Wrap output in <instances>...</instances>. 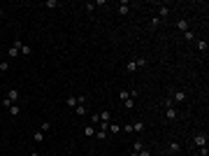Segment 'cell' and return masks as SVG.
Listing matches in <instances>:
<instances>
[{
	"label": "cell",
	"instance_id": "obj_26",
	"mask_svg": "<svg viewBox=\"0 0 209 156\" xmlns=\"http://www.w3.org/2000/svg\"><path fill=\"white\" fill-rule=\"evenodd\" d=\"M95 138H98V140H105V138H107V130H98V133H95Z\"/></svg>",
	"mask_w": 209,
	"mask_h": 156
},
{
	"label": "cell",
	"instance_id": "obj_22",
	"mask_svg": "<svg viewBox=\"0 0 209 156\" xmlns=\"http://www.w3.org/2000/svg\"><path fill=\"white\" fill-rule=\"evenodd\" d=\"M84 135H89V138H93V135H95L93 126H86V128H84Z\"/></svg>",
	"mask_w": 209,
	"mask_h": 156
},
{
	"label": "cell",
	"instance_id": "obj_3",
	"mask_svg": "<svg viewBox=\"0 0 209 156\" xmlns=\"http://www.w3.org/2000/svg\"><path fill=\"white\" fill-rule=\"evenodd\" d=\"M5 100H7L9 105H14V103L19 100V89H9V91H7V96H5Z\"/></svg>",
	"mask_w": 209,
	"mask_h": 156
},
{
	"label": "cell",
	"instance_id": "obj_13",
	"mask_svg": "<svg viewBox=\"0 0 209 156\" xmlns=\"http://www.w3.org/2000/svg\"><path fill=\"white\" fill-rule=\"evenodd\" d=\"M128 12H130L128 2H121V5H119V14H121V17H125V14H128Z\"/></svg>",
	"mask_w": 209,
	"mask_h": 156
},
{
	"label": "cell",
	"instance_id": "obj_2",
	"mask_svg": "<svg viewBox=\"0 0 209 156\" xmlns=\"http://www.w3.org/2000/svg\"><path fill=\"white\" fill-rule=\"evenodd\" d=\"M21 45H23V42H19V40H16L12 47H9V51H7V54H9V58H16L19 54H21Z\"/></svg>",
	"mask_w": 209,
	"mask_h": 156
},
{
	"label": "cell",
	"instance_id": "obj_29",
	"mask_svg": "<svg viewBox=\"0 0 209 156\" xmlns=\"http://www.w3.org/2000/svg\"><path fill=\"white\" fill-rule=\"evenodd\" d=\"M44 5H47V7H58V0H47Z\"/></svg>",
	"mask_w": 209,
	"mask_h": 156
},
{
	"label": "cell",
	"instance_id": "obj_16",
	"mask_svg": "<svg viewBox=\"0 0 209 156\" xmlns=\"http://www.w3.org/2000/svg\"><path fill=\"white\" fill-rule=\"evenodd\" d=\"M100 121H107V124H109V119H111V114H109V112H107V110H102V112H100Z\"/></svg>",
	"mask_w": 209,
	"mask_h": 156
},
{
	"label": "cell",
	"instance_id": "obj_23",
	"mask_svg": "<svg viewBox=\"0 0 209 156\" xmlns=\"http://www.w3.org/2000/svg\"><path fill=\"white\" fill-rule=\"evenodd\" d=\"M119 98H121V100H123V103H125V100L130 98V93H128V91H121V93H119Z\"/></svg>",
	"mask_w": 209,
	"mask_h": 156
},
{
	"label": "cell",
	"instance_id": "obj_20",
	"mask_svg": "<svg viewBox=\"0 0 209 156\" xmlns=\"http://www.w3.org/2000/svg\"><path fill=\"white\" fill-rule=\"evenodd\" d=\"M21 54H23V56H30V54H33V49H30L28 45H21Z\"/></svg>",
	"mask_w": 209,
	"mask_h": 156
},
{
	"label": "cell",
	"instance_id": "obj_7",
	"mask_svg": "<svg viewBox=\"0 0 209 156\" xmlns=\"http://www.w3.org/2000/svg\"><path fill=\"white\" fill-rule=\"evenodd\" d=\"M75 114H77V116H86V105L79 103V105L75 107Z\"/></svg>",
	"mask_w": 209,
	"mask_h": 156
},
{
	"label": "cell",
	"instance_id": "obj_14",
	"mask_svg": "<svg viewBox=\"0 0 209 156\" xmlns=\"http://www.w3.org/2000/svg\"><path fill=\"white\" fill-rule=\"evenodd\" d=\"M165 114H167V119H177V110L174 107H165Z\"/></svg>",
	"mask_w": 209,
	"mask_h": 156
},
{
	"label": "cell",
	"instance_id": "obj_31",
	"mask_svg": "<svg viewBox=\"0 0 209 156\" xmlns=\"http://www.w3.org/2000/svg\"><path fill=\"white\" fill-rule=\"evenodd\" d=\"M9 70V63H0V72H7Z\"/></svg>",
	"mask_w": 209,
	"mask_h": 156
},
{
	"label": "cell",
	"instance_id": "obj_33",
	"mask_svg": "<svg viewBox=\"0 0 209 156\" xmlns=\"http://www.w3.org/2000/svg\"><path fill=\"white\" fill-rule=\"evenodd\" d=\"M30 156H40V154H37V152H33V154H30Z\"/></svg>",
	"mask_w": 209,
	"mask_h": 156
},
{
	"label": "cell",
	"instance_id": "obj_32",
	"mask_svg": "<svg viewBox=\"0 0 209 156\" xmlns=\"http://www.w3.org/2000/svg\"><path fill=\"white\" fill-rule=\"evenodd\" d=\"M2 17H5V9H2V7H0V19H2Z\"/></svg>",
	"mask_w": 209,
	"mask_h": 156
},
{
	"label": "cell",
	"instance_id": "obj_19",
	"mask_svg": "<svg viewBox=\"0 0 209 156\" xmlns=\"http://www.w3.org/2000/svg\"><path fill=\"white\" fill-rule=\"evenodd\" d=\"M170 14V7H160V12H158V19H165Z\"/></svg>",
	"mask_w": 209,
	"mask_h": 156
},
{
	"label": "cell",
	"instance_id": "obj_5",
	"mask_svg": "<svg viewBox=\"0 0 209 156\" xmlns=\"http://www.w3.org/2000/svg\"><path fill=\"white\" fill-rule=\"evenodd\" d=\"M167 152H170V154H179V152H181V142H177V140H172V142L167 144Z\"/></svg>",
	"mask_w": 209,
	"mask_h": 156
},
{
	"label": "cell",
	"instance_id": "obj_21",
	"mask_svg": "<svg viewBox=\"0 0 209 156\" xmlns=\"http://www.w3.org/2000/svg\"><path fill=\"white\" fill-rule=\"evenodd\" d=\"M125 70H128V72H135V70H137V63H135V61H130L128 65H125Z\"/></svg>",
	"mask_w": 209,
	"mask_h": 156
},
{
	"label": "cell",
	"instance_id": "obj_30",
	"mask_svg": "<svg viewBox=\"0 0 209 156\" xmlns=\"http://www.w3.org/2000/svg\"><path fill=\"white\" fill-rule=\"evenodd\" d=\"M135 63H137V68H144V65H147V58H137Z\"/></svg>",
	"mask_w": 209,
	"mask_h": 156
},
{
	"label": "cell",
	"instance_id": "obj_18",
	"mask_svg": "<svg viewBox=\"0 0 209 156\" xmlns=\"http://www.w3.org/2000/svg\"><path fill=\"white\" fill-rule=\"evenodd\" d=\"M195 47H198L200 51H207V42H205V40H198V42H195Z\"/></svg>",
	"mask_w": 209,
	"mask_h": 156
},
{
	"label": "cell",
	"instance_id": "obj_28",
	"mask_svg": "<svg viewBox=\"0 0 209 156\" xmlns=\"http://www.w3.org/2000/svg\"><path fill=\"white\" fill-rule=\"evenodd\" d=\"M135 156H151V152H149V149H147V147H144V149H142V152H137V154H135Z\"/></svg>",
	"mask_w": 209,
	"mask_h": 156
},
{
	"label": "cell",
	"instance_id": "obj_8",
	"mask_svg": "<svg viewBox=\"0 0 209 156\" xmlns=\"http://www.w3.org/2000/svg\"><path fill=\"white\" fill-rule=\"evenodd\" d=\"M65 105H67V107H72V110H75V107L79 105V98H75V96H70V98L65 100Z\"/></svg>",
	"mask_w": 209,
	"mask_h": 156
},
{
	"label": "cell",
	"instance_id": "obj_24",
	"mask_svg": "<svg viewBox=\"0 0 209 156\" xmlns=\"http://www.w3.org/2000/svg\"><path fill=\"white\" fill-rule=\"evenodd\" d=\"M49 128H51V124H49V121H44V124L40 126V130H42V133H47V130H49Z\"/></svg>",
	"mask_w": 209,
	"mask_h": 156
},
{
	"label": "cell",
	"instance_id": "obj_17",
	"mask_svg": "<svg viewBox=\"0 0 209 156\" xmlns=\"http://www.w3.org/2000/svg\"><path fill=\"white\" fill-rule=\"evenodd\" d=\"M184 37H186V42H195V35H193V31H186V33H184Z\"/></svg>",
	"mask_w": 209,
	"mask_h": 156
},
{
	"label": "cell",
	"instance_id": "obj_4",
	"mask_svg": "<svg viewBox=\"0 0 209 156\" xmlns=\"http://www.w3.org/2000/svg\"><path fill=\"white\" fill-rule=\"evenodd\" d=\"M184 100H186V91L177 89V91H174V96H172V103H184Z\"/></svg>",
	"mask_w": 209,
	"mask_h": 156
},
{
	"label": "cell",
	"instance_id": "obj_6",
	"mask_svg": "<svg viewBox=\"0 0 209 156\" xmlns=\"http://www.w3.org/2000/svg\"><path fill=\"white\" fill-rule=\"evenodd\" d=\"M107 133H111V135L121 133V124H109V126H107Z\"/></svg>",
	"mask_w": 209,
	"mask_h": 156
},
{
	"label": "cell",
	"instance_id": "obj_25",
	"mask_svg": "<svg viewBox=\"0 0 209 156\" xmlns=\"http://www.w3.org/2000/svg\"><path fill=\"white\" fill-rule=\"evenodd\" d=\"M123 105H125V110H133V107H135V100H130V98H128Z\"/></svg>",
	"mask_w": 209,
	"mask_h": 156
},
{
	"label": "cell",
	"instance_id": "obj_15",
	"mask_svg": "<svg viewBox=\"0 0 209 156\" xmlns=\"http://www.w3.org/2000/svg\"><path fill=\"white\" fill-rule=\"evenodd\" d=\"M177 28L186 33V31H188V23H186V19H179V21H177Z\"/></svg>",
	"mask_w": 209,
	"mask_h": 156
},
{
	"label": "cell",
	"instance_id": "obj_9",
	"mask_svg": "<svg viewBox=\"0 0 209 156\" xmlns=\"http://www.w3.org/2000/svg\"><path fill=\"white\" fill-rule=\"evenodd\" d=\"M142 149H144V142H142V140H137V142L133 144V154H130V156H135L137 152H142Z\"/></svg>",
	"mask_w": 209,
	"mask_h": 156
},
{
	"label": "cell",
	"instance_id": "obj_1",
	"mask_svg": "<svg viewBox=\"0 0 209 156\" xmlns=\"http://www.w3.org/2000/svg\"><path fill=\"white\" fill-rule=\"evenodd\" d=\"M193 144H195L198 149H200V147H207V135H205V133H198V135H193Z\"/></svg>",
	"mask_w": 209,
	"mask_h": 156
},
{
	"label": "cell",
	"instance_id": "obj_27",
	"mask_svg": "<svg viewBox=\"0 0 209 156\" xmlns=\"http://www.w3.org/2000/svg\"><path fill=\"white\" fill-rule=\"evenodd\" d=\"M158 26H160V19L153 17V19H151V28H158Z\"/></svg>",
	"mask_w": 209,
	"mask_h": 156
},
{
	"label": "cell",
	"instance_id": "obj_11",
	"mask_svg": "<svg viewBox=\"0 0 209 156\" xmlns=\"http://www.w3.org/2000/svg\"><path fill=\"white\" fill-rule=\"evenodd\" d=\"M9 114H12V116H19V114H21V107H19L16 103L9 105Z\"/></svg>",
	"mask_w": 209,
	"mask_h": 156
},
{
	"label": "cell",
	"instance_id": "obj_10",
	"mask_svg": "<svg viewBox=\"0 0 209 156\" xmlns=\"http://www.w3.org/2000/svg\"><path fill=\"white\" fill-rule=\"evenodd\" d=\"M33 140H35L37 144H40V142H44V133H42V130H35V133H33Z\"/></svg>",
	"mask_w": 209,
	"mask_h": 156
},
{
	"label": "cell",
	"instance_id": "obj_12",
	"mask_svg": "<svg viewBox=\"0 0 209 156\" xmlns=\"http://www.w3.org/2000/svg\"><path fill=\"white\" fill-rule=\"evenodd\" d=\"M130 126H133V133H142V130H144L142 121H135V124H130Z\"/></svg>",
	"mask_w": 209,
	"mask_h": 156
}]
</instances>
